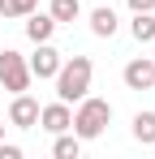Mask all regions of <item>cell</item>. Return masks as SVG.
Returning a JSON list of instances; mask_svg holds the SVG:
<instances>
[{"mask_svg":"<svg viewBox=\"0 0 155 159\" xmlns=\"http://www.w3.org/2000/svg\"><path fill=\"white\" fill-rule=\"evenodd\" d=\"M0 86H4V90H13V95L30 90V65H26V56L13 52V48H4V52H0Z\"/></svg>","mask_w":155,"mask_h":159,"instance_id":"cell-3","label":"cell"},{"mask_svg":"<svg viewBox=\"0 0 155 159\" xmlns=\"http://www.w3.org/2000/svg\"><path fill=\"white\" fill-rule=\"evenodd\" d=\"M0 159H22V146L17 142H0Z\"/></svg>","mask_w":155,"mask_h":159,"instance_id":"cell-15","label":"cell"},{"mask_svg":"<svg viewBox=\"0 0 155 159\" xmlns=\"http://www.w3.org/2000/svg\"><path fill=\"white\" fill-rule=\"evenodd\" d=\"M52 34H56L52 13H26V39H30V43H48Z\"/></svg>","mask_w":155,"mask_h":159,"instance_id":"cell-8","label":"cell"},{"mask_svg":"<svg viewBox=\"0 0 155 159\" xmlns=\"http://www.w3.org/2000/svg\"><path fill=\"white\" fill-rule=\"evenodd\" d=\"M108 125H112V103H108V99H95V95H82L69 129H73L82 142H91V138H99Z\"/></svg>","mask_w":155,"mask_h":159,"instance_id":"cell-2","label":"cell"},{"mask_svg":"<svg viewBox=\"0 0 155 159\" xmlns=\"http://www.w3.org/2000/svg\"><path fill=\"white\" fill-rule=\"evenodd\" d=\"M129 34H134L138 43H155V13H134Z\"/></svg>","mask_w":155,"mask_h":159,"instance_id":"cell-11","label":"cell"},{"mask_svg":"<svg viewBox=\"0 0 155 159\" xmlns=\"http://www.w3.org/2000/svg\"><path fill=\"white\" fill-rule=\"evenodd\" d=\"M52 155L56 159H78L82 155V138H78V133H56V142H52Z\"/></svg>","mask_w":155,"mask_h":159,"instance_id":"cell-10","label":"cell"},{"mask_svg":"<svg viewBox=\"0 0 155 159\" xmlns=\"http://www.w3.org/2000/svg\"><path fill=\"white\" fill-rule=\"evenodd\" d=\"M134 13H155V0H129Z\"/></svg>","mask_w":155,"mask_h":159,"instance_id":"cell-16","label":"cell"},{"mask_svg":"<svg viewBox=\"0 0 155 159\" xmlns=\"http://www.w3.org/2000/svg\"><path fill=\"white\" fill-rule=\"evenodd\" d=\"M91 78H95V65H91V56H69V60H60V69H56V99H65V103H78L82 95H91Z\"/></svg>","mask_w":155,"mask_h":159,"instance_id":"cell-1","label":"cell"},{"mask_svg":"<svg viewBox=\"0 0 155 159\" xmlns=\"http://www.w3.org/2000/svg\"><path fill=\"white\" fill-rule=\"evenodd\" d=\"M91 34H95V39H112V34H116V9H112V4L91 13Z\"/></svg>","mask_w":155,"mask_h":159,"instance_id":"cell-9","label":"cell"},{"mask_svg":"<svg viewBox=\"0 0 155 159\" xmlns=\"http://www.w3.org/2000/svg\"><path fill=\"white\" fill-rule=\"evenodd\" d=\"M0 142H4V120H0Z\"/></svg>","mask_w":155,"mask_h":159,"instance_id":"cell-17","label":"cell"},{"mask_svg":"<svg viewBox=\"0 0 155 159\" xmlns=\"http://www.w3.org/2000/svg\"><path fill=\"white\" fill-rule=\"evenodd\" d=\"M60 60H65V56H60L56 48H52V39H48V43H35V56L26 60V65H30V78H39V82L56 78V69H60Z\"/></svg>","mask_w":155,"mask_h":159,"instance_id":"cell-4","label":"cell"},{"mask_svg":"<svg viewBox=\"0 0 155 159\" xmlns=\"http://www.w3.org/2000/svg\"><path fill=\"white\" fill-rule=\"evenodd\" d=\"M9 125H17V129H35L39 125V103L30 99V95H13V103H9Z\"/></svg>","mask_w":155,"mask_h":159,"instance_id":"cell-6","label":"cell"},{"mask_svg":"<svg viewBox=\"0 0 155 159\" xmlns=\"http://www.w3.org/2000/svg\"><path fill=\"white\" fill-rule=\"evenodd\" d=\"M52 22L56 26H65V22H78V13H82V0H52Z\"/></svg>","mask_w":155,"mask_h":159,"instance_id":"cell-13","label":"cell"},{"mask_svg":"<svg viewBox=\"0 0 155 159\" xmlns=\"http://www.w3.org/2000/svg\"><path fill=\"white\" fill-rule=\"evenodd\" d=\"M69 120H73V112H69V103H65V99H56V103L39 107V129H48V133H65V129H69Z\"/></svg>","mask_w":155,"mask_h":159,"instance_id":"cell-7","label":"cell"},{"mask_svg":"<svg viewBox=\"0 0 155 159\" xmlns=\"http://www.w3.org/2000/svg\"><path fill=\"white\" fill-rule=\"evenodd\" d=\"M35 4L39 0H0V17H26L35 13Z\"/></svg>","mask_w":155,"mask_h":159,"instance_id":"cell-14","label":"cell"},{"mask_svg":"<svg viewBox=\"0 0 155 159\" xmlns=\"http://www.w3.org/2000/svg\"><path fill=\"white\" fill-rule=\"evenodd\" d=\"M121 78H125L129 90H151V86H155V60H147V56H134V60L125 65V73H121Z\"/></svg>","mask_w":155,"mask_h":159,"instance_id":"cell-5","label":"cell"},{"mask_svg":"<svg viewBox=\"0 0 155 159\" xmlns=\"http://www.w3.org/2000/svg\"><path fill=\"white\" fill-rule=\"evenodd\" d=\"M134 142L155 146V112H138L134 116Z\"/></svg>","mask_w":155,"mask_h":159,"instance_id":"cell-12","label":"cell"}]
</instances>
